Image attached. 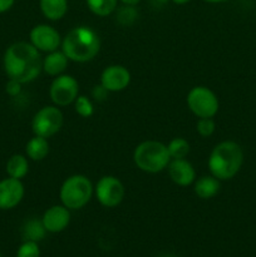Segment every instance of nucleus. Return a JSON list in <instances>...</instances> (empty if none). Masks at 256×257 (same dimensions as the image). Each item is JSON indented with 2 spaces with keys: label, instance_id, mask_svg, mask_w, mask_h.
<instances>
[{
  "label": "nucleus",
  "instance_id": "1",
  "mask_svg": "<svg viewBox=\"0 0 256 257\" xmlns=\"http://www.w3.org/2000/svg\"><path fill=\"white\" fill-rule=\"evenodd\" d=\"M3 68L9 79L27 84L37 79L43 72V58L29 42H15L5 50Z\"/></svg>",
  "mask_w": 256,
  "mask_h": 257
},
{
  "label": "nucleus",
  "instance_id": "2",
  "mask_svg": "<svg viewBox=\"0 0 256 257\" xmlns=\"http://www.w3.org/2000/svg\"><path fill=\"white\" fill-rule=\"evenodd\" d=\"M243 151L235 141H222L212 148L207 166L210 173L220 181H228L240 172Z\"/></svg>",
  "mask_w": 256,
  "mask_h": 257
},
{
  "label": "nucleus",
  "instance_id": "3",
  "mask_svg": "<svg viewBox=\"0 0 256 257\" xmlns=\"http://www.w3.org/2000/svg\"><path fill=\"white\" fill-rule=\"evenodd\" d=\"M62 50L72 62L87 63L94 59L99 53L100 39L92 28L80 25L63 38Z\"/></svg>",
  "mask_w": 256,
  "mask_h": 257
},
{
  "label": "nucleus",
  "instance_id": "4",
  "mask_svg": "<svg viewBox=\"0 0 256 257\" xmlns=\"http://www.w3.org/2000/svg\"><path fill=\"white\" fill-rule=\"evenodd\" d=\"M133 161L138 170L146 173H158L168 167L171 156L167 145L158 141H145L135 148Z\"/></svg>",
  "mask_w": 256,
  "mask_h": 257
},
{
  "label": "nucleus",
  "instance_id": "5",
  "mask_svg": "<svg viewBox=\"0 0 256 257\" xmlns=\"http://www.w3.org/2000/svg\"><path fill=\"white\" fill-rule=\"evenodd\" d=\"M93 195L94 186L84 175L69 176L65 178L59 190L60 202L70 211L80 210L87 206Z\"/></svg>",
  "mask_w": 256,
  "mask_h": 257
},
{
  "label": "nucleus",
  "instance_id": "6",
  "mask_svg": "<svg viewBox=\"0 0 256 257\" xmlns=\"http://www.w3.org/2000/svg\"><path fill=\"white\" fill-rule=\"evenodd\" d=\"M186 102L188 109L197 118H213L220 109L217 95L205 85H196L191 88Z\"/></svg>",
  "mask_w": 256,
  "mask_h": 257
},
{
  "label": "nucleus",
  "instance_id": "7",
  "mask_svg": "<svg viewBox=\"0 0 256 257\" xmlns=\"http://www.w3.org/2000/svg\"><path fill=\"white\" fill-rule=\"evenodd\" d=\"M64 117L57 105H45L34 114L32 120V131L34 136L50 138L57 135L63 127Z\"/></svg>",
  "mask_w": 256,
  "mask_h": 257
},
{
  "label": "nucleus",
  "instance_id": "8",
  "mask_svg": "<svg viewBox=\"0 0 256 257\" xmlns=\"http://www.w3.org/2000/svg\"><path fill=\"white\" fill-rule=\"evenodd\" d=\"M94 195L103 207L114 208L124 200L125 188L119 178L115 176L105 175L95 183Z\"/></svg>",
  "mask_w": 256,
  "mask_h": 257
},
{
  "label": "nucleus",
  "instance_id": "9",
  "mask_svg": "<svg viewBox=\"0 0 256 257\" xmlns=\"http://www.w3.org/2000/svg\"><path fill=\"white\" fill-rule=\"evenodd\" d=\"M79 95V83L73 75L60 74L54 78L49 88V97L57 107H67Z\"/></svg>",
  "mask_w": 256,
  "mask_h": 257
},
{
  "label": "nucleus",
  "instance_id": "10",
  "mask_svg": "<svg viewBox=\"0 0 256 257\" xmlns=\"http://www.w3.org/2000/svg\"><path fill=\"white\" fill-rule=\"evenodd\" d=\"M29 43L34 45L39 52H54L62 45L59 32L52 25L38 24L32 28L29 33Z\"/></svg>",
  "mask_w": 256,
  "mask_h": 257
},
{
  "label": "nucleus",
  "instance_id": "11",
  "mask_svg": "<svg viewBox=\"0 0 256 257\" xmlns=\"http://www.w3.org/2000/svg\"><path fill=\"white\" fill-rule=\"evenodd\" d=\"M131 79V72L124 65L112 64L105 67L100 74V85L108 93H117L128 88Z\"/></svg>",
  "mask_w": 256,
  "mask_h": 257
},
{
  "label": "nucleus",
  "instance_id": "12",
  "mask_svg": "<svg viewBox=\"0 0 256 257\" xmlns=\"http://www.w3.org/2000/svg\"><path fill=\"white\" fill-rule=\"evenodd\" d=\"M25 196L22 180L7 177L0 180V210L9 211L20 205Z\"/></svg>",
  "mask_w": 256,
  "mask_h": 257
},
{
  "label": "nucleus",
  "instance_id": "13",
  "mask_svg": "<svg viewBox=\"0 0 256 257\" xmlns=\"http://www.w3.org/2000/svg\"><path fill=\"white\" fill-rule=\"evenodd\" d=\"M42 222L47 232L59 233L68 227L70 222V210L63 205H54L43 213Z\"/></svg>",
  "mask_w": 256,
  "mask_h": 257
},
{
  "label": "nucleus",
  "instance_id": "14",
  "mask_svg": "<svg viewBox=\"0 0 256 257\" xmlns=\"http://www.w3.org/2000/svg\"><path fill=\"white\" fill-rule=\"evenodd\" d=\"M167 170L172 182L181 187H188V186L193 185V182L196 181L195 167L185 158L171 160Z\"/></svg>",
  "mask_w": 256,
  "mask_h": 257
},
{
  "label": "nucleus",
  "instance_id": "15",
  "mask_svg": "<svg viewBox=\"0 0 256 257\" xmlns=\"http://www.w3.org/2000/svg\"><path fill=\"white\" fill-rule=\"evenodd\" d=\"M68 63L69 59L63 50L57 49L54 52L47 53V55L43 58V72L50 77H58L65 72Z\"/></svg>",
  "mask_w": 256,
  "mask_h": 257
},
{
  "label": "nucleus",
  "instance_id": "16",
  "mask_svg": "<svg viewBox=\"0 0 256 257\" xmlns=\"http://www.w3.org/2000/svg\"><path fill=\"white\" fill-rule=\"evenodd\" d=\"M221 188V181L217 180L216 177H213L212 175L210 176H202L200 178H196V181L193 182V191H195V195L198 198H202V200H210L213 198L218 192H220Z\"/></svg>",
  "mask_w": 256,
  "mask_h": 257
},
{
  "label": "nucleus",
  "instance_id": "17",
  "mask_svg": "<svg viewBox=\"0 0 256 257\" xmlns=\"http://www.w3.org/2000/svg\"><path fill=\"white\" fill-rule=\"evenodd\" d=\"M42 14L50 22H58L68 12V0H39Z\"/></svg>",
  "mask_w": 256,
  "mask_h": 257
},
{
  "label": "nucleus",
  "instance_id": "18",
  "mask_svg": "<svg viewBox=\"0 0 256 257\" xmlns=\"http://www.w3.org/2000/svg\"><path fill=\"white\" fill-rule=\"evenodd\" d=\"M49 151L50 146L48 138L39 137V136H34L33 138H30L25 145V156L35 162L44 160L49 155Z\"/></svg>",
  "mask_w": 256,
  "mask_h": 257
},
{
  "label": "nucleus",
  "instance_id": "19",
  "mask_svg": "<svg viewBox=\"0 0 256 257\" xmlns=\"http://www.w3.org/2000/svg\"><path fill=\"white\" fill-rule=\"evenodd\" d=\"M5 171H7L8 177L23 180L28 175V172H29V161H28V157L24 155H20V153L10 156L7 162V166H5Z\"/></svg>",
  "mask_w": 256,
  "mask_h": 257
},
{
  "label": "nucleus",
  "instance_id": "20",
  "mask_svg": "<svg viewBox=\"0 0 256 257\" xmlns=\"http://www.w3.org/2000/svg\"><path fill=\"white\" fill-rule=\"evenodd\" d=\"M45 232H47V230H45L42 220H35V218L34 220H29L23 226V237H24V241L39 242L40 240L44 238Z\"/></svg>",
  "mask_w": 256,
  "mask_h": 257
},
{
  "label": "nucleus",
  "instance_id": "21",
  "mask_svg": "<svg viewBox=\"0 0 256 257\" xmlns=\"http://www.w3.org/2000/svg\"><path fill=\"white\" fill-rule=\"evenodd\" d=\"M87 7L94 15L100 18L108 17L117 9L118 0H85Z\"/></svg>",
  "mask_w": 256,
  "mask_h": 257
},
{
  "label": "nucleus",
  "instance_id": "22",
  "mask_svg": "<svg viewBox=\"0 0 256 257\" xmlns=\"http://www.w3.org/2000/svg\"><path fill=\"white\" fill-rule=\"evenodd\" d=\"M167 150L171 156V160H180V158L187 157L191 147L187 140L182 137H176L168 142Z\"/></svg>",
  "mask_w": 256,
  "mask_h": 257
},
{
  "label": "nucleus",
  "instance_id": "23",
  "mask_svg": "<svg viewBox=\"0 0 256 257\" xmlns=\"http://www.w3.org/2000/svg\"><path fill=\"white\" fill-rule=\"evenodd\" d=\"M74 107L77 114L82 118L92 117L94 113V105L87 95H78L77 99L74 100Z\"/></svg>",
  "mask_w": 256,
  "mask_h": 257
},
{
  "label": "nucleus",
  "instance_id": "24",
  "mask_svg": "<svg viewBox=\"0 0 256 257\" xmlns=\"http://www.w3.org/2000/svg\"><path fill=\"white\" fill-rule=\"evenodd\" d=\"M216 123L212 118H198L196 123V131L203 138H207L215 133Z\"/></svg>",
  "mask_w": 256,
  "mask_h": 257
},
{
  "label": "nucleus",
  "instance_id": "25",
  "mask_svg": "<svg viewBox=\"0 0 256 257\" xmlns=\"http://www.w3.org/2000/svg\"><path fill=\"white\" fill-rule=\"evenodd\" d=\"M17 257H40V248L35 241H24L17 251Z\"/></svg>",
  "mask_w": 256,
  "mask_h": 257
},
{
  "label": "nucleus",
  "instance_id": "26",
  "mask_svg": "<svg viewBox=\"0 0 256 257\" xmlns=\"http://www.w3.org/2000/svg\"><path fill=\"white\" fill-rule=\"evenodd\" d=\"M137 17V13H136L135 7H131V5H125L118 13V19L122 24H131L133 20Z\"/></svg>",
  "mask_w": 256,
  "mask_h": 257
},
{
  "label": "nucleus",
  "instance_id": "27",
  "mask_svg": "<svg viewBox=\"0 0 256 257\" xmlns=\"http://www.w3.org/2000/svg\"><path fill=\"white\" fill-rule=\"evenodd\" d=\"M23 84L15 79H8L7 84H5V92L10 97H18L22 93Z\"/></svg>",
  "mask_w": 256,
  "mask_h": 257
},
{
  "label": "nucleus",
  "instance_id": "28",
  "mask_svg": "<svg viewBox=\"0 0 256 257\" xmlns=\"http://www.w3.org/2000/svg\"><path fill=\"white\" fill-rule=\"evenodd\" d=\"M15 4V0H0V14L9 12Z\"/></svg>",
  "mask_w": 256,
  "mask_h": 257
},
{
  "label": "nucleus",
  "instance_id": "29",
  "mask_svg": "<svg viewBox=\"0 0 256 257\" xmlns=\"http://www.w3.org/2000/svg\"><path fill=\"white\" fill-rule=\"evenodd\" d=\"M120 3H123L124 5H131V7H136L141 0H119Z\"/></svg>",
  "mask_w": 256,
  "mask_h": 257
},
{
  "label": "nucleus",
  "instance_id": "30",
  "mask_svg": "<svg viewBox=\"0 0 256 257\" xmlns=\"http://www.w3.org/2000/svg\"><path fill=\"white\" fill-rule=\"evenodd\" d=\"M171 2L176 5H185L187 4V3H190L191 0H171Z\"/></svg>",
  "mask_w": 256,
  "mask_h": 257
},
{
  "label": "nucleus",
  "instance_id": "31",
  "mask_svg": "<svg viewBox=\"0 0 256 257\" xmlns=\"http://www.w3.org/2000/svg\"><path fill=\"white\" fill-rule=\"evenodd\" d=\"M205 3H208V4H220V3H225L227 0H203Z\"/></svg>",
  "mask_w": 256,
  "mask_h": 257
},
{
  "label": "nucleus",
  "instance_id": "32",
  "mask_svg": "<svg viewBox=\"0 0 256 257\" xmlns=\"http://www.w3.org/2000/svg\"><path fill=\"white\" fill-rule=\"evenodd\" d=\"M160 257H175V256H172V255H163V256H160Z\"/></svg>",
  "mask_w": 256,
  "mask_h": 257
},
{
  "label": "nucleus",
  "instance_id": "33",
  "mask_svg": "<svg viewBox=\"0 0 256 257\" xmlns=\"http://www.w3.org/2000/svg\"><path fill=\"white\" fill-rule=\"evenodd\" d=\"M0 257H3V256H2V252H0Z\"/></svg>",
  "mask_w": 256,
  "mask_h": 257
}]
</instances>
